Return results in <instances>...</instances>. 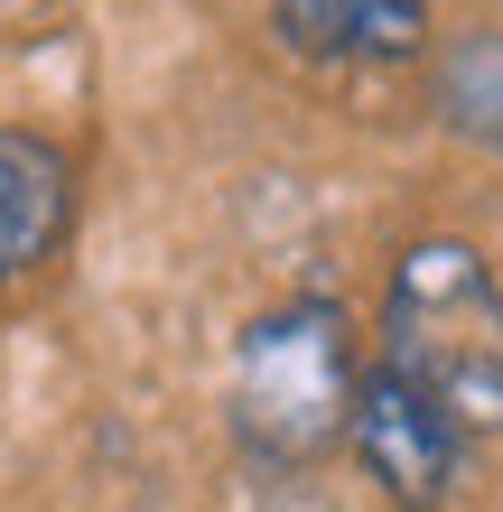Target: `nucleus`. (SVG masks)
<instances>
[{"mask_svg":"<svg viewBox=\"0 0 503 512\" xmlns=\"http://www.w3.org/2000/svg\"><path fill=\"white\" fill-rule=\"evenodd\" d=\"M382 364L429 410H448L466 438L503 429V280L476 243L429 233L392 261L382 289Z\"/></svg>","mask_w":503,"mask_h":512,"instance_id":"1","label":"nucleus"},{"mask_svg":"<svg viewBox=\"0 0 503 512\" xmlns=\"http://www.w3.org/2000/svg\"><path fill=\"white\" fill-rule=\"evenodd\" d=\"M354 326L336 298H280L233 354V438L261 466H308L354 429Z\"/></svg>","mask_w":503,"mask_h":512,"instance_id":"2","label":"nucleus"},{"mask_svg":"<svg viewBox=\"0 0 503 512\" xmlns=\"http://www.w3.org/2000/svg\"><path fill=\"white\" fill-rule=\"evenodd\" d=\"M354 457H364V475L382 494H392L401 512H438L457 494V457H466V429L448 410H429L420 391H410L392 364H364V382H354Z\"/></svg>","mask_w":503,"mask_h":512,"instance_id":"3","label":"nucleus"},{"mask_svg":"<svg viewBox=\"0 0 503 512\" xmlns=\"http://www.w3.org/2000/svg\"><path fill=\"white\" fill-rule=\"evenodd\" d=\"M75 215V168L66 149L38 131H0V289L28 280L56 243H66Z\"/></svg>","mask_w":503,"mask_h":512,"instance_id":"4","label":"nucleus"},{"mask_svg":"<svg viewBox=\"0 0 503 512\" xmlns=\"http://www.w3.org/2000/svg\"><path fill=\"white\" fill-rule=\"evenodd\" d=\"M271 28L289 56H373V66H401V56L429 47V0H271Z\"/></svg>","mask_w":503,"mask_h":512,"instance_id":"5","label":"nucleus"},{"mask_svg":"<svg viewBox=\"0 0 503 512\" xmlns=\"http://www.w3.org/2000/svg\"><path fill=\"white\" fill-rule=\"evenodd\" d=\"M429 103L466 149L503 159V28H466V38L438 47L429 66Z\"/></svg>","mask_w":503,"mask_h":512,"instance_id":"6","label":"nucleus"}]
</instances>
